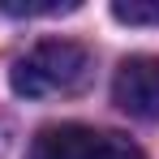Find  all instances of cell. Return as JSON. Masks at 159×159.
Wrapping results in <instances>:
<instances>
[{
  "label": "cell",
  "mask_w": 159,
  "mask_h": 159,
  "mask_svg": "<svg viewBox=\"0 0 159 159\" xmlns=\"http://www.w3.org/2000/svg\"><path fill=\"white\" fill-rule=\"evenodd\" d=\"M30 159H146L125 133L90 125H52L34 138Z\"/></svg>",
  "instance_id": "cell-2"
},
{
  "label": "cell",
  "mask_w": 159,
  "mask_h": 159,
  "mask_svg": "<svg viewBox=\"0 0 159 159\" xmlns=\"http://www.w3.org/2000/svg\"><path fill=\"white\" fill-rule=\"evenodd\" d=\"M95 60L73 39H48L34 43L13 65V90L26 99H56V95H78L90 82Z\"/></svg>",
  "instance_id": "cell-1"
},
{
  "label": "cell",
  "mask_w": 159,
  "mask_h": 159,
  "mask_svg": "<svg viewBox=\"0 0 159 159\" xmlns=\"http://www.w3.org/2000/svg\"><path fill=\"white\" fill-rule=\"evenodd\" d=\"M112 99L133 120H159V56H125L112 78Z\"/></svg>",
  "instance_id": "cell-3"
},
{
  "label": "cell",
  "mask_w": 159,
  "mask_h": 159,
  "mask_svg": "<svg viewBox=\"0 0 159 159\" xmlns=\"http://www.w3.org/2000/svg\"><path fill=\"white\" fill-rule=\"evenodd\" d=\"M112 17L125 26H159V0H116Z\"/></svg>",
  "instance_id": "cell-4"
}]
</instances>
